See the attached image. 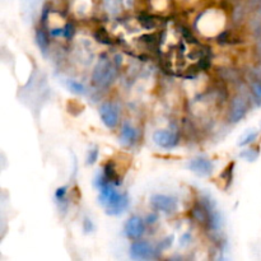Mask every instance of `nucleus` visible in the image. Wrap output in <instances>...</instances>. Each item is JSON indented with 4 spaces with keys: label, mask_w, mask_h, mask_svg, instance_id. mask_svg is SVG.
Wrapping results in <instances>:
<instances>
[{
    "label": "nucleus",
    "mask_w": 261,
    "mask_h": 261,
    "mask_svg": "<svg viewBox=\"0 0 261 261\" xmlns=\"http://www.w3.org/2000/svg\"><path fill=\"white\" fill-rule=\"evenodd\" d=\"M83 224H84V231H86V232H91V231H93V223H92V222L89 221L88 218L84 219Z\"/></svg>",
    "instance_id": "a878e982"
},
{
    "label": "nucleus",
    "mask_w": 261,
    "mask_h": 261,
    "mask_svg": "<svg viewBox=\"0 0 261 261\" xmlns=\"http://www.w3.org/2000/svg\"><path fill=\"white\" fill-rule=\"evenodd\" d=\"M150 205L157 212H162V213L166 214H172L177 211L178 201L173 196L163 195V194H154L150 198Z\"/></svg>",
    "instance_id": "39448f33"
},
{
    "label": "nucleus",
    "mask_w": 261,
    "mask_h": 261,
    "mask_svg": "<svg viewBox=\"0 0 261 261\" xmlns=\"http://www.w3.org/2000/svg\"><path fill=\"white\" fill-rule=\"evenodd\" d=\"M153 142L163 149H172L180 142V135L177 132L167 129L155 130L153 133Z\"/></svg>",
    "instance_id": "423d86ee"
},
{
    "label": "nucleus",
    "mask_w": 261,
    "mask_h": 261,
    "mask_svg": "<svg viewBox=\"0 0 261 261\" xmlns=\"http://www.w3.org/2000/svg\"><path fill=\"white\" fill-rule=\"evenodd\" d=\"M102 173H103L105 177H106L110 182L114 184V185H120V184H121L120 175L117 173L116 168H115V165L111 162V161H110V162H107L106 165L103 166V172Z\"/></svg>",
    "instance_id": "f8f14e48"
},
{
    "label": "nucleus",
    "mask_w": 261,
    "mask_h": 261,
    "mask_svg": "<svg viewBox=\"0 0 261 261\" xmlns=\"http://www.w3.org/2000/svg\"><path fill=\"white\" fill-rule=\"evenodd\" d=\"M249 92L251 94L252 102L255 103V106L260 107L261 106V78L254 75L251 76L249 82Z\"/></svg>",
    "instance_id": "9b49d317"
},
{
    "label": "nucleus",
    "mask_w": 261,
    "mask_h": 261,
    "mask_svg": "<svg viewBox=\"0 0 261 261\" xmlns=\"http://www.w3.org/2000/svg\"><path fill=\"white\" fill-rule=\"evenodd\" d=\"M157 252H160V250H155L149 242L142 241V240H138L134 241L129 247V254L130 257L134 260H150L157 257Z\"/></svg>",
    "instance_id": "20e7f679"
},
{
    "label": "nucleus",
    "mask_w": 261,
    "mask_h": 261,
    "mask_svg": "<svg viewBox=\"0 0 261 261\" xmlns=\"http://www.w3.org/2000/svg\"><path fill=\"white\" fill-rule=\"evenodd\" d=\"M247 3H249V5H251L252 8H257L260 5L261 0H247Z\"/></svg>",
    "instance_id": "c85d7f7f"
},
{
    "label": "nucleus",
    "mask_w": 261,
    "mask_h": 261,
    "mask_svg": "<svg viewBox=\"0 0 261 261\" xmlns=\"http://www.w3.org/2000/svg\"><path fill=\"white\" fill-rule=\"evenodd\" d=\"M250 101H252L251 96L247 97L245 94V92L240 91L232 97L231 102H229L228 107V115H227V119L228 122L231 124H237V122L241 121L245 116L247 115L250 110Z\"/></svg>",
    "instance_id": "7ed1b4c3"
},
{
    "label": "nucleus",
    "mask_w": 261,
    "mask_h": 261,
    "mask_svg": "<svg viewBox=\"0 0 261 261\" xmlns=\"http://www.w3.org/2000/svg\"><path fill=\"white\" fill-rule=\"evenodd\" d=\"M94 36V40L98 41L99 43H102V45H111L112 41H111V37L109 36V33H107V31L105 30V28H99V30H97L96 32L93 33Z\"/></svg>",
    "instance_id": "dca6fc26"
},
{
    "label": "nucleus",
    "mask_w": 261,
    "mask_h": 261,
    "mask_svg": "<svg viewBox=\"0 0 261 261\" xmlns=\"http://www.w3.org/2000/svg\"><path fill=\"white\" fill-rule=\"evenodd\" d=\"M66 86H68V88L70 89L71 92H74V93L87 94V88L84 87V84L81 83V82L74 81V79H69V81L66 82Z\"/></svg>",
    "instance_id": "f3484780"
},
{
    "label": "nucleus",
    "mask_w": 261,
    "mask_h": 261,
    "mask_svg": "<svg viewBox=\"0 0 261 261\" xmlns=\"http://www.w3.org/2000/svg\"><path fill=\"white\" fill-rule=\"evenodd\" d=\"M257 135H259V133H257V132L247 133L245 137L241 138V140L239 142V145H240V147H246V145L251 144V143H254L255 140H256Z\"/></svg>",
    "instance_id": "412c9836"
},
{
    "label": "nucleus",
    "mask_w": 261,
    "mask_h": 261,
    "mask_svg": "<svg viewBox=\"0 0 261 261\" xmlns=\"http://www.w3.org/2000/svg\"><path fill=\"white\" fill-rule=\"evenodd\" d=\"M257 13H259V15L261 17V3H260L259 7H257Z\"/></svg>",
    "instance_id": "7c9ffc66"
},
{
    "label": "nucleus",
    "mask_w": 261,
    "mask_h": 261,
    "mask_svg": "<svg viewBox=\"0 0 261 261\" xmlns=\"http://www.w3.org/2000/svg\"><path fill=\"white\" fill-rule=\"evenodd\" d=\"M254 74L256 76H259V78H261V61L254 68Z\"/></svg>",
    "instance_id": "bb28decb"
},
{
    "label": "nucleus",
    "mask_w": 261,
    "mask_h": 261,
    "mask_svg": "<svg viewBox=\"0 0 261 261\" xmlns=\"http://www.w3.org/2000/svg\"><path fill=\"white\" fill-rule=\"evenodd\" d=\"M98 154H99V150L97 147H93L89 149L88 155H87V163L88 165H93L97 160H98Z\"/></svg>",
    "instance_id": "4be33fe9"
},
{
    "label": "nucleus",
    "mask_w": 261,
    "mask_h": 261,
    "mask_svg": "<svg viewBox=\"0 0 261 261\" xmlns=\"http://www.w3.org/2000/svg\"><path fill=\"white\" fill-rule=\"evenodd\" d=\"M190 242V234L186 233L185 236H182V239H181V245H186Z\"/></svg>",
    "instance_id": "cd10ccee"
},
{
    "label": "nucleus",
    "mask_w": 261,
    "mask_h": 261,
    "mask_svg": "<svg viewBox=\"0 0 261 261\" xmlns=\"http://www.w3.org/2000/svg\"><path fill=\"white\" fill-rule=\"evenodd\" d=\"M145 226L144 221L140 217L133 216L125 222L124 233L130 240H139L144 234Z\"/></svg>",
    "instance_id": "1a4fd4ad"
},
{
    "label": "nucleus",
    "mask_w": 261,
    "mask_h": 261,
    "mask_svg": "<svg viewBox=\"0 0 261 261\" xmlns=\"http://www.w3.org/2000/svg\"><path fill=\"white\" fill-rule=\"evenodd\" d=\"M138 20H139L140 24L143 25L147 30H153V28L157 27V22H155V18L152 17V15L142 14L138 17Z\"/></svg>",
    "instance_id": "6ab92c4d"
},
{
    "label": "nucleus",
    "mask_w": 261,
    "mask_h": 261,
    "mask_svg": "<svg viewBox=\"0 0 261 261\" xmlns=\"http://www.w3.org/2000/svg\"><path fill=\"white\" fill-rule=\"evenodd\" d=\"M99 116L105 126L109 129H116L119 125V109L112 102H103L99 107Z\"/></svg>",
    "instance_id": "0eeeda50"
},
{
    "label": "nucleus",
    "mask_w": 261,
    "mask_h": 261,
    "mask_svg": "<svg viewBox=\"0 0 261 261\" xmlns=\"http://www.w3.org/2000/svg\"><path fill=\"white\" fill-rule=\"evenodd\" d=\"M189 170L199 177H209L213 173L214 163L209 158L195 157L189 162Z\"/></svg>",
    "instance_id": "6e6552de"
},
{
    "label": "nucleus",
    "mask_w": 261,
    "mask_h": 261,
    "mask_svg": "<svg viewBox=\"0 0 261 261\" xmlns=\"http://www.w3.org/2000/svg\"><path fill=\"white\" fill-rule=\"evenodd\" d=\"M65 33V27H58V28H51L50 35L53 37H60V36H64Z\"/></svg>",
    "instance_id": "393cba45"
},
{
    "label": "nucleus",
    "mask_w": 261,
    "mask_h": 261,
    "mask_svg": "<svg viewBox=\"0 0 261 261\" xmlns=\"http://www.w3.org/2000/svg\"><path fill=\"white\" fill-rule=\"evenodd\" d=\"M117 76V66L110 59L103 56L96 64L92 73V81L99 88H107L114 83Z\"/></svg>",
    "instance_id": "f03ea898"
},
{
    "label": "nucleus",
    "mask_w": 261,
    "mask_h": 261,
    "mask_svg": "<svg viewBox=\"0 0 261 261\" xmlns=\"http://www.w3.org/2000/svg\"><path fill=\"white\" fill-rule=\"evenodd\" d=\"M94 184L99 191V203L105 206L109 216H120L126 211L130 203L127 194L119 193L114 184H111L105 177L103 173L97 176Z\"/></svg>",
    "instance_id": "f257e3e1"
},
{
    "label": "nucleus",
    "mask_w": 261,
    "mask_h": 261,
    "mask_svg": "<svg viewBox=\"0 0 261 261\" xmlns=\"http://www.w3.org/2000/svg\"><path fill=\"white\" fill-rule=\"evenodd\" d=\"M234 166H236V163L231 162L226 168H224V171L222 172V175H221V177L223 178V181H226V188H229L232 184V180H233Z\"/></svg>",
    "instance_id": "a211bd4d"
},
{
    "label": "nucleus",
    "mask_w": 261,
    "mask_h": 261,
    "mask_svg": "<svg viewBox=\"0 0 261 261\" xmlns=\"http://www.w3.org/2000/svg\"><path fill=\"white\" fill-rule=\"evenodd\" d=\"M66 193H68V188L66 186H63V188H59L55 193V199L58 203H64L65 201Z\"/></svg>",
    "instance_id": "5701e85b"
},
{
    "label": "nucleus",
    "mask_w": 261,
    "mask_h": 261,
    "mask_svg": "<svg viewBox=\"0 0 261 261\" xmlns=\"http://www.w3.org/2000/svg\"><path fill=\"white\" fill-rule=\"evenodd\" d=\"M245 13H246V8L242 4H237L233 10V20L234 23H241L245 18Z\"/></svg>",
    "instance_id": "aec40b11"
},
{
    "label": "nucleus",
    "mask_w": 261,
    "mask_h": 261,
    "mask_svg": "<svg viewBox=\"0 0 261 261\" xmlns=\"http://www.w3.org/2000/svg\"><path fill=\"white\" fill-rule=\"evenodd\" d=\"M73 35H74V24H73V23H70V22L66 23L64 37H65L66 40H71V38H73Z\"/></svg>",
    "instance_id": "b1692460"
},
{
    "label": "nucleus",
    "mask_w": 261,
    "mask_h": 261,
    "mask_svg": "<svg viewBox=\"0 0 261 261\" xmlns=\"http://www.w3.org/2000/svg\"><path fill=\"white\" fill-rule=\"evenodd\" d=\"M138 133L135 127L130 122L125 121L121 125V132H120V142L124 147H133L137 142Z\"/></svg>",
    "instance_id": "9d476101"
},
{
    "label": "nucleus",
    "mask_w": 261,
    "mask_h": 261,
    "mask_svg": "<svg viewBox=\"0 0 261 261\" xmlns=\"http://www.w3.org/2000/svg\"><path fill=\"white\" fill-rule=\"evenodd\" d=\"M259 154L260 150L257 149V148H247V149L241 150L240 157H241L242 160L247 161V162H255V161L259 158Z\"/></svg>",
    "instance_id": "2eb2a0df"
},
{
    "label": "nucleus",
    "mask_w": 261,
    "mask_h": 261,
    "mask_svg": "<svg viewBox=\"0 0 261 261\" xmlns=\"http://www.w3.org/2000/svg\"><path fill=\"white\" fill-rule=\"evenodd\" d=\"M155 221H157V216H155V214H154V216H149V217H148V223L152 224V223H154Z\"/></svg>",
    "instance_id": "c756f323"
},
{
    "label": "nucleus",
    "mask_w": 261,
    "mask_h": 261,
    "mask_svg": "<svg viewBox=\"0 0 261 261\" xmlns=\"http://www.w3.org/2000/svg\"><path fill=\"white\" fill-rule=\"evenodd\" d=\"M218 75L224 82H233V83H237V82L241 81L239 71L232 68H221L218 70Z\"/></svg>",
    "instance_id": "ddd939ff"
},
{
    "label": "nucleus",
    "mask_w": 261,
    "mask_h": 261,
    "mask_svg": "<svg viewBox=\"0 0 261 261\" xmlns=\"http://www.w3.org/2000/svg\"><path fill=\"white\" fill-rule=\"evenodd\" d=\"M36 41H37V45L40 47L41 53L43 55H46V53L48 50V45H50V40H48L47 33H46V31L43 28H38L36 31Z\"/></svg>",
    "instance_id": "4468645a"
}]
</instances>
